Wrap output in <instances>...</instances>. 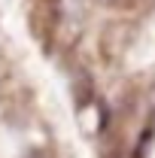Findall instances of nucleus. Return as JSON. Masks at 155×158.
I'll return each instance as SVG.
<instances>
[{
  "mask_svg": "<svg viewBox=\"0 0 155 158\" xmlns=\"http://www.w3.org/2000/svg\"><path fill=\"white\" fill-rule=\"evenodd\" d=\"M24 158H52V155H49L46 149H34V152H27Z\"/></svg>",
  "mask_w": 155,
  "mask_h": 158,
  "instance_id": "1",
  "label": "nucleus"
},
{
  "mask_svg": "<svg viewBox=\"0 0 155 158\" xmlns=\"http://www.w3.org/2000/svg\"><path fill=\"white\" fill-rule=\"evenodd\" d=\"M107 158H119V155H107Z\"/></svg>",
  "mask_w": 155,
  "mask_h": 158,
  "instance_id": "2",
  "label": "nucleus"
}]
</instances>
